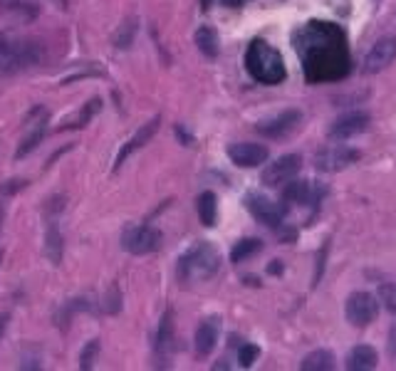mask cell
I'll list each match as a JSON object with an SVG mask.
<instances>
[{
	"mask_svg": "<svg viewBox=\"0 0 396 371\" xmlns=\"http://www.w3.org/2000/svg\"><path fill=\"white\" fill-rule=\"evenodd\" d=\"M245 65H248V72L262 84H278V82H283L285 74H288L285 72L283 55L262 40L250 42L248 55H245Z\"/></svg>",
	"mask_w": 396,
	"mask_h": 371,
	"instance_id": "obj_1",
	"label": "cell"
},
{
	"mask_svg": "<svg viewBox=\"0 0 396 371\" xmlns=\"http://www.w3.org/2000/svg\"><path fill=\"white\" fill-rule=\"evenodd\" d=\"M218 268H221V255H218L216 247L208 245V242H198L181 258L179 278L186 282H201V280L213 278Z\"/></svg>",
	"mask_w": 396,
	"mask_h": 371,
	"instance_id": "obj_2",
	"label": "cell"
},
{
	"mask_svg": "<svg viewBox=\"0 0 396 371\" xmlns=\"http://www.w3.org/2000/svg\"><path fill=\"white\" fill-rule=\"evenodd\" d=\"M37 60H40L37 45L0 35V77L15 74L18 70L27 67V65H35Z\"/></svg>",
	"mask_w": 396,
	"mask_h": 371,
	"instance_id": "obj_3",
	"label": "cell"
},
{
	"mask_svg": "<svg viewBox=\"0 0 396 371\" xmlns=\"http://www.w3.org/2000/svg\"><path fill=\"white\" fill-rule=\"evenodd\" d=\"M379 315V302L371 292H352L345 304V317L350 325L366 327Z\"/></svg>",
	"mask_w": 396,
	"mask_h": 371,
	"instance_id": "obj_4",
	"label": "cell"
},
{
	"mask_svg": "<svg viewBox=\"0 0 396 371\" xmlns=\"http://www.w3.org/2000/svg\"><path fill=\"white\" fill-rule=\"evenodd\" d=\"M161 245V233L151 226L127 228L122 235V247L132 255H149Z\"/></svg>",
	"mask_w": 396,
	"mask_h": 371,
	"instance_id": "obj_5",
	"label": "cell"
},
{
	"mask_svg": "<svg viewBox=\"0 0 396 371\" xmlns=\"http://www.w3.org/2000/svg\"><path fill=\"white\" fill-rule=\"evenodd\" d=\"M355 161H359V151L350 149V146H327V149L317 151L314 156V169L322 174H337L345 171L347 166H352Z\"/></svg>",
	"mask_w": 396,
	"mask_h": 371,
	"instance_id": "obj_6",
	"label": "cell"
},
{
	"mask_svg": "<svg viewBox=\"0 0 396 371\" xmlns=\"http://www.w3.org/2000/svg\"><path fill=\"white\" fill-rule=\"evenodd\" d=\"M245 206L248 211L253 213V218L260 223H265V226L270 228H280V223H283V216H285V208L278 206V203H273L268 196H262V193H248L245 196Z\"/></svg>",
	"mask_w": 396,
	"mask_h": 371,
	"instance_id": "obj_7",
	"label": "cell"
},
{
	"mask_svg": "<svg viewBox=\"0 0 396 371\" xmlns=\"http://www.w3.org/2000/svg\"><path fill=\"white\" fill-rule=\"evenodd\" d=\"M394 60H396V37L394 35L379 37V40L374 42V47L366 52L364 67L362 70H364L366 74H376V72H381V70L389 67Z\"/></svg>",
	"mask_w": 396,
	"mask_h": 371,
	"instance_id": "obj_8",
	"label": "cell"
},
{
	"mask_svg": "<svg viewBox=\"0 0 396 371\" xmlns=\"http://www.w3.org/2000/svg\"><path fill=\"white\" fill-rule=\"evenodd\" d=\"M300 169H302V156L285 154V156H280L278 161H273L268 169L262 171L260 178H262V183H265V186H283V183H288L293 176H298Z\"/></svg>",
	"mask_w": 396,
	"mask_h": 371,
	"instance_id": "obj_9",
	"label": "cell"
},
{
	"mask_svg": "<svg viewBox=\"0 0 396 371\" xmlns=\"http://www.w3.org/2000/svg\"><path fill=\"white\" fill-rule=\"evenodd\" d=\"M300 122H302V112H300V109H285L283 114H278V117L270 119V122L257 124V131H260L262 136H270V139H283V136L293 134V131L298 129Z\"/></svg>",
	"mask_w": 396,
	"mask_h": 371,
	"instance_id": "obj_10",
	"label": "cell"
},
{
	"mask_svg": "<svg viewBox=\"0 0 396 371\" xmlns=\"http://www.w3.org/2000/svg\"><path fill=\"white\" fill-rule=\"evenodd\" d=\"M228 156L236 166L241 169H255V166L265 164L270 156L268 146L262 144H250V141H241V144L228 146Z\"/></svg>",
	"mask_w": 396,
	"mask_h": 371,
	"instance_id": "obj_11",
	"label": "cell"
},
{
	"mask_svg": "<svg viewBox=\"0 0 396 371\" xmlns=\"http://www.w3.org/2000/svg\"><path fill=\"white\" fill-rule=\"evenodd\" d=\"M369 126V114L366 112H350L345 117L335 119L329 126V136L332 139H352V136L362 134Z\"/></svg>",
	"mask_w": 396,
	"mask_h": 371,
	"instance_id": "obj_12",
	"label": "cell"
},
{
	"mask_svg": "<svg viewBox=\"0 0 396 371\" xmlns=\"http://www.w3.org/2000/svg\"><path fill=\"white\" fill-rule=\"evenodd\" d=\"M159 124H161V117H154L149 124H144V126H141V129L136 131V134L132 136V139H129L127 144H124V149L119 151V156H117V164H114V171L122 169V164L129 159V156L134 154V151H139L141 146H146L151 139H154V134H156V131H159Z\"/></svg>",
	"mask_w": 396,
	"mask_h": 371,
	"instance_id": "obj_13",
	"label": "cell"
},
{
	"mask_svg": "<svg viewBox=\"0 0 396 371\" xmlns=\"http://www.w3.org/2000/svg\"><path fill=\"white\" fill-rule=\"evenodd\" d=\"M218 341V320H206L196 330V351L198 356H208Z\"/></svg>",
	"mask_w": 396,
	"mask_h": 371,
	"instance_id": "obj_14",
	"label": "cell"
},
{
	"mask_svg": "<svg viewBox=\"0 0 396 371\" xmlns=\"http://www.w3.org/2000/svg\"><path fill=\"white\" fill-rule=\"evenodd\" d=\"M376 361H379V356H376L374 346L359 344L350 351V356H347V369L350 371H369L376 366Z\"/></svg>",
	"mask_w": 396,
	"mask_h": 371,
	"instance_id": "obj_15",
	"label": "cell"
},
{
	"mask_svg": "<svg viewBox=\"0 0 396 371\" xmlns=\"http://www.w3.org/2000/svg\"><path fill=\"white\" fill-rule=\"evenodd\" d=\"M62 250H65V242H62L60 230H57L55 223H50V226H47V233H45V258L50 260L52 265H60Z\"/></svg>",
	"mask_w": 396,
	"mask_h": 371,
	"instance_id": "obj_16",
	"label": "cell"
},
{
	"mask_svg": "<svg viewBox=\"0 0 396 371\" xmlns=\"http://www.w3.org/2000/svg\"><path fill=\"white\" fill-rule=\"evenodd\" d=\"M302 369L305 371H329L335 369V354L327 349H317L312 354H307L302 359Z\"/></svg>",
	"mask_w": 396,
	"mask_h": 371,
	"instance_id": "obj_17",
	"label": "cell"
},
{
	"mask_svg": "<svg viewBox=\"0 0 396 371\" xmlns=\"http://www.w3.org/2000/svg\"><path fill=\"white\" fill-rule=\"evenodd\" d=\"M216 216H218V203H216V193L203 191L198 196V218H201L203 226H216Z\"/></svg>",
	"mask_w": 396,
	"mask_h": 371,
	"instance_id": "obj_18",
	"label": "cell"
},
{
	"mask_svg": "<svg viewBox=\"0 0 396 371\" xmlns=\"http://www.w3.org/2000/svg\"><path fill=\"white\" fill-rule=\"evenodd\" d=\"M99 104H102L99 99H92L87 107H82L77 114H72L70 119H65V122H62V129H82V126H87L89 119L99 112Z\"/></svg>",
	"mask_w": 396,
	"mask_h": 371,
	"instance_id": "obj_19",
	"label": "cell"
},
{
	"mask_svg": "<svg viewBox=\"0 0 396 371\" xmlns=\"http://www.w3.org/2000/svg\"><path fill=\"white\" fill-rule=\"evenodd\" d=\"M309 198H312V183H307V181H293L283 193V201L298 203V206L309 203Z\"/></svg>",
	"mask_w": 396,
	"mask_h": 371,
	"instance_id": "obj_20",
	"label": "cell"
},
{
	"mask_svg": "<svg viewBox=\"0 0 396 371\" xmlns=\"http://www.w3.org/2000/svg\"><path fill=\"white\" fill-rule=\"evenodd\" d=\"M196 45L206 57H216L218 55V35L211 27H198L196 30Z\"/></svg>",
	"mask_w": 396,
	"mask_h": 371,
	"instance_id": "obj_21",
	"label": "cell"
},
{
	"mask_svg": "<svg viewBox=\"0 0 396 371\" xmlns=\"http://www.w3.org/2000/svg\"><path fill=\"white\" fill-rule=\"evenodd\" d=\"M260 247H262V242L257 240V237H245V240L236 242V247H233V253H231V260L233 263H243L245 258L255 255Z\"/></svg>",
	"mask_w": 396,
	"mask_h": 371,
	"instance_id": "obj_22",
	"label": "cell"
},
{
	"mask_svg": "<svg viewBox=\"0 0 396 371\" xmlns=\"http://www.w3.org/2000/svg\"><path fill=\"white\" fill-rule=\"evenodd\" d=\"M42 124L45 122H40L35 126V129L30 131V134L25 136V139H23V144H20V149H18V159H23V156H27L30 154V151H35V146L40 144V139H42V134H45V126H42Z\"/></svg>",
	"mask_w": 396,
	"mask_h": 371,
	"instance_id": "obj_23",
	"label": "cell"
},
{
	"mask_svg": "<svg viewBox=\"0 0 396 371\" xmlns=\"http://www.w3.org/2000/svg\"><path fill=\"white\" fill-rule=\"evenodd\" d=\"M171 332H174V322H171V312H166L164 320H161V327H159V339H156V351H166L171 344Z\"/></svg>",
	"mask_w": 396,
	"mask_h": 371,
	"instance_id": "obj_24",
	"label": "cell"
},
{
	"mask_svg": "<svg viewBox=\"0 0 396 371\" xmlns=\"http://www.w3.org/2000/svg\"><path fill=\"white\" fill-rule=\"evenodd\" d=\"M379 302L389 309L391 315H396V282L381 285L379 287Z\"/></svg>",
	"mask_w": 396,
	"mask_h": 371,
	"instance_id": "obj_25",
	"label": "cell"
},
{
	"mask_svg": "<svg viewBox=\"0 0 396 371\" xmlns=\"http://www.w3.org/2000/svg\"><path fill=\"white\" fill-rule=\"evenodd\" d=\"M3 6H6L8 11H18L25 20H32V18L37 15L35 6H30V3H25V0H3Z\"/></svg>",
	"mask_w": 396,
	"mask_h": 371,
	"instance_id": "obj_26",
	"label": "cell"
},
{
	"mask_svg": "<svg viewBox=\"0 0 396 371\" xmlns=\"http://www.w3.org/2000/svg\"><path fill=\"white\" fill-rule=\"evenodd\" d=\"M257 354H260V349H257L255 344H243L241 351H238V364H241L243 369H248V366L255 364Z\"/></svg>",
	"mask_w": 396,
	"mask_h": 371,
	"instance_id": "obj_27",
	"label": "cell"
},
{
	"mask_svg": "<svg viewBox=\"0 0 396 371\" xmlns=\"http://www.w3.org/2000/svg\"><path fill=\"white\" fill-rule=\"evenodd\" d=\"M97 351H99V341H97V339H92V341H89V344L82 349V354H79V369H92L94 356H97Z\"/></svg>",
	"mask_w": 396,
	"mask_h": 371,
	"instance_id": "obj_28",
	"label": "cell"
},
{
	"mask_svg": "<svg viewBox=\"0 0 396 371\" xmlns=\"http://www.w3.org/2000/svg\"><path fill=\"white\" fill-rule=\"evenodd\" d=\"M134 30H136V25L134 22H127V32H124V27H119V32H117V37H114V42H117V47H129L132 45V37H134Z\"/></svg>",
	"mask_w": 396,
	"mask_h": 371,
	"instance_id": "obj_29",
	"label": "cell"
},
{
	"mask_svg": "<svg viewBox=\"0 0 396 371\" xmlns=\"http://www.w3.org/2000/svg\"><path fill=\"white\" fill-rule=\"evenodd\" d=\"M23 186H27V181H11V186H3V193H15L18 188H23Z\"/></svg>",
	"mask_w": 396,
	"mask_h": 371,
	"instance_id": "obj_30",
	"label": "cell"
},
{
	"mask_svg": "<svg viewBox=\"0 0 396 371\" xmlns=\"http://www.w3.org/2000/svg\"><path fill=\"white\" fill-rule=\"evenodd\" d=\"M389 349H391V354L396 356V327L391 330V334H389Z\"/></svg>",
	"mask_w": 396,
	"mask_h": 371,
	"instance_id": "obj_31",
	"label": "cell"
},
{
	"mask_svg": "<svg viewBox=\"0 0 396 371\" xmlns=\"http://www.w3.org/2000/svg\"><path fill=\"white\" fill-rule=\"evenodd\" d=\"M8 327V317H0V337H3V332H6Z\"/></svg>",
	"mask_w": 396,
	"mask_h": 371,
	"instance_id": "obj_32",
	"label": "cell"
},
{
	"mask_svg": "<svg viewBox=\"0 0 396 371\" xmlns=\"http://www.w3.org/2000/svg\"><path fill=\"white\" fill-rule=\"evenodd\" d=\"M226 3H233V6H238V0H226Z\"/></svg>",
	"mask_w": 396,
	"mask_h": 371,
	"instance_id": "obj_33",
	"label": "cell"
}]
</instances>
